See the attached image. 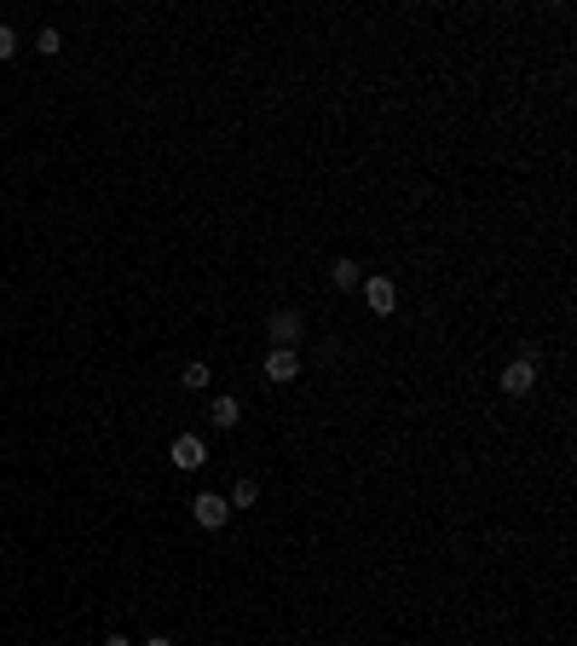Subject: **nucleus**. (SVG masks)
<instances>
[{"label":"nucleus","mask_w":577,"mask_h":646,"mask_svg":"<svg viewBox=\"0 0 577 646\" xmlns=\"http://www.w3.org/2000/svg\"><path fill=\"white\" fill-rule=\"evenodd\" d=\"M266 335H272L277 346H284V352H294V346L306 341V318H301L294 306H277L272 318H266Z\"/></svg>","instance_id":"nucleus-1"},{"label":"nucleus","mask_w":577,"mask_h":646,"mask_svg":"<svg viewBox=\"0 0 577 646\" xmlns=\"http://www.w3.org/2000/svg\"><path fill=\"white\" fill-rule=\"evenodd\" d=\"M496 387H503L508 399H525V392L537 387V358H514V364L496 375Z\"/></svg>","instance_id":"nucleus-2"},{"label":"nucleus","mask_w":577,"mask_h":646,"mask_svg":"<svg viewBox=\"0 0 577 646\" xmlns=\"http://www.w3.org/2000/svg\"><path fill=\"white\" fill-rule=\"evenodd\" d=\"M191 519H197V525H202V531H220V525H226V519H231V502H226L220 491H202V497L191 502Z\"/></svg>","instance_id":"nucleus-3"},{"label":"nucleus","mask_w":577,"mask_h":646,"mask_svg":"<svg viewBox=\"0 0 577 646\" xmlns=\"http://www.w3.org/2000/svg\"><path fill=\"white\" fill-rule=\"evenodd\" d=\"M168 456H174V468H179V474H197V468L208 462V445H202L197 433H179V439H174V450H168Z\"/></svg>","instance_id":"nucleus-4"},{"label":"nucleus","mask_w":577,"mask_h":646,"mask_svg":"<svg viewBox=\"0 0 577 646\" xmlns=\"http://www.w3.org/2000/svg\"><path fill=\"white\" fill-rule=\"evenodd\" d=\"M364 301H370L376 318H387V312L399 306V283H393V277H364Z\"/></svg>","instance_id":"nucleus-5"},{"label":"nucleus","mask_w":577,"mask_h":646,"mask_svg":"<svg viewBox=\"0 0 577 646\" xmlns=\"http://www.w3.org/2000/svg\"><path fill=\"white\" fill-rule=\"evenodd\" d=\"M294 375H301V358H294V352H284V346H272V352H266V381L289 387Z\"/></svg>","instance_id":"nucleus-6"},{"label":"nucleus","mask_w":577,"mask_h":646,"mask_svg":"<svg viewBox=\"0 0 577 646\" xmlns=\"http://www.w3.org/2000/svg\"><path fill=\"white\" fill-rule=\"evenodd\" d=\"M330 283H335L341 294H352L358 283H364V272H358V260H335V265H330Z\"/></svg>","instance_id":"nucleus-7"},{"label":"nucleus","mask_w":577,"mask_h":646,"mask_svg":"<svg viewBox=\"0 0 577 646\" xmlns=\"http://www.w3.org/2000/svg\"><path fill=\"white\" fill-rule=\"evenodd\" d=\"M208 416L220 421V428H237V421H243V404L231 399V392H220V399H214V410H208Z\"/></svg>","instance_id":"nucleus-8"},{"label":"nucleus","mask_w":577,"mask_h":646,"mask_svg":"<svg viewBox=\"0 0 577 646\" xmlns=\"http://www.w3.org/2000/svg\"><path fill=\"white\" fill-rule=\"evenodd\" d=\"M226 502H231V508H255V502H260V485H255V479H237Z\"/></svg>","instance_id":"nucleus-9"},{"label":"nucleus","mask_w":577,"mask_h":646,"mask_svg":"<svg viewBox=\"0 0 577 646\" xmlns=\"http://www.w3.org/2000/svg\"><path fill=\"white\" fill-rule=\"evenodd\" d=\"M35 53H46V58L64 53V35H58V29H41V35H35Z\"/></svg>","instance_id":"nucleus-10"},{"label":"nucleus","mask_w":577,"mask_h":646,"mask_svg":"<svg viewBox=\"0 0 577 646\" xmlns=\"http://www.w3.org/2000/svg\"><path fill=\"white\" fill-rule=\"evenodd\" d=\"M185 387H208V364H202V358H197V364H185Z\"/></svg>","instance_id":"nucleus-11"},{"label":"nucleus","mask_w":577,"mask_h":646,"mask_svg":"<svg viewBox=\"0 0 577 646\" xmlns=\"http://www.w3.org/2000/svg\"><path fill=\"white\" fill-rule=\"evenodd\" d=\"M12 53H18V35H12V29H6V24H0V64H6V58H12Z\"/></svg>","instance_id":"nucleus-12"},{"label":"nucleus","mask_w":577,"mask_h":646,"mask_svg":"<svg viewBox=\"0 0 577 646\" xmlns=\"http://www.w3.org/2000/svg\"><path fill=\"white\" fill-rule=\"evenodd\" d=\"M145 646H174V641H168V635H150V641H145Z\"/></svg>","instance_id":"nucleus-13"},{"label":"nucleus","mask_w":577,"mask_h":646,"mask_svg":"<svg viewBox=\"0 0 577 646\" xmlns=\"http://www.w3.org/2000/svg\"><path fill=\"white\" fill-rule=\"evenodd\" d=\"M104 646H128V635H111V641H104Z\"/></svg>","instance_id":"nucleus-14"}]
</instances>
